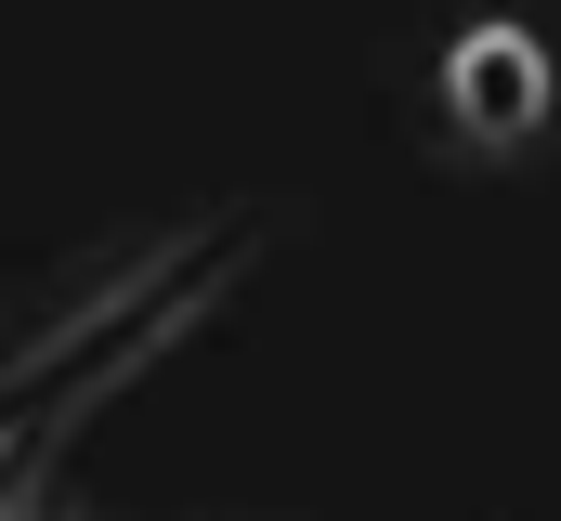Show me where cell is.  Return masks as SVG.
Instances as JSON below:
<instances>
[{"instance_id": "cell-1", "label": "cell", "mask_w": 561, "mask_h": 521, "mask_svg": "<svg viewBox=\"0 0 561 521\" xmlns=\"http://www.w3.org/2000/svg\"><path fill=\"white\" fill-rule=\"evenodd\" d=\"M444 105L470 143H523V130L549 118V53L523 39V26H470L457 53H444Z\"/></svg>"}]
</instances>
